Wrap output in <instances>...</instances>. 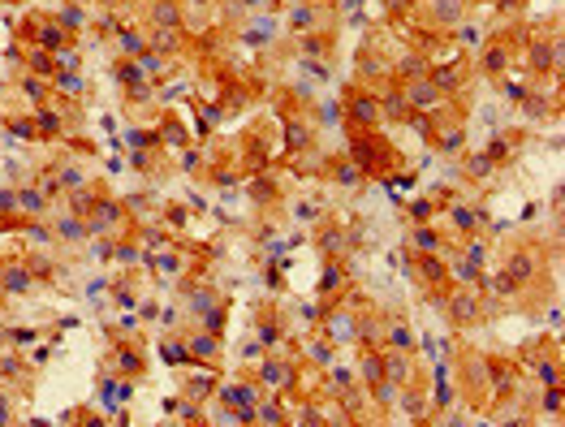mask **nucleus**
I'll list each match as a JSON object with an SVG mask.
<instances>
[{
    "label": "nucleus",
    "mask_w": 565,
    "mask_h": 427,
    "mask_svg": "<svg viewBox=\"0 0 565 427\" xmlns=\"http://www.w3.org/2000/svg\"><path fill=\"white\" fill-rule=\"evenodd\" d=\"M9 289H26V272H9Z\"/></svg>",
    "instance_id": "5"
},
{
    "label": "nucleus",
    "mask_w": 565,
    "mask_h": 427,
    "mask_svg": "<svg viewBox=\"0 0 565 427\" xmlns=\"http://www.w3.org/2000/svg\"><path fill=\"white\" fill-rule=\"evenodd\" d=\"M263 380H267V384H285L289 371H285V367H263Z\"/></svg>",
    "instance_id": "1"
},
{
    "label": "nucleus",
    "mask_w": 565,
    "mask_h": 427,
    "mask_svg": "<svg viewBox=\"0 0 565 427\" xmlns=\"http://www.w3.org/2000/svg\"><path fill=\"white\" fill-rule=\"evenodd\" d=\"M5 418H9V410H5V401H0V423H5Z\"/></svg>",
    "instance_id": "6"
},
{
    "label": "nucleus",
    "mask_w": 565,
    "mask_h": 427,
    "mask_svg": "<svg viewBox=\"0 0 565 427\" xmlns=\"http://www.w3.org/2000/svg\"><path fill=\"white\" fill-rule=\"evenodd\" d=\"M190 350H194V354H212V350H216V341H212V337H194V341H190Z\"/></svg>",
    "instance_id": "2"
},
{
    "label": "nucleus",
    "mask_w": 565,
    "mask_h": 427,
    "mask_svg": "<svg viewBox=\"0 0 565 427\" xmlns=\"http://www.w3.org/2000/svg\"><path fill=\"white\" fill-rule=\"evenodd\" d=\"M22 207H26V212H39L43 199H39V194H22Z\"/></svg>",
    "instance_id": "3"
},
{
    "label": "nucleus",
    "mask_w": 565,
    "mask_h": 427,
    "mask_svg": "<svg viewBox=\"0 0 565 427\" xmlns=\"http://www.w3.org/2000/svg\"><path fill=\"white\" fill-rule=\"evenodd\" d=\"M164 358H169V363H182L186 350H182V345H164Z\"/></svg>",
    "instance_id": "4"
}]
</instances>
